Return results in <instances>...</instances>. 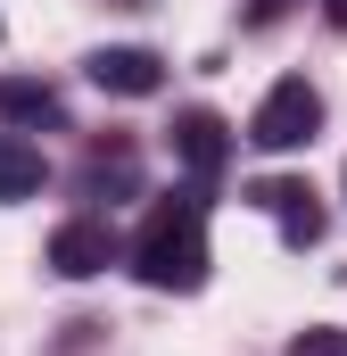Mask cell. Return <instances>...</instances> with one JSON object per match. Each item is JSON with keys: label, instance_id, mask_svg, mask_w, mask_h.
Masks as SVG:
<instances>
[{"label": "cell", "instance_id": "30bf717a", "mask_svg": "<svg viewBox=\"0 0 347 356\" xmlns=\"http://www.w3.org/2000/svg\"><path fill=\"white\" fill-rule=\"evenodd\" d=\"M289 356H347V323H306L289 340Z\"/></svg>", "mask_w": 347, "mask_h": 356}, {"label": "cell", "instance_id": "7c38bea8", "mask_svg": "<svg viewBox=\"0 0 347 356\" xmlns=\"http://www.w3.org/2000/svg\"><path fill=\"white\" fill-rule=\"evenodd\" d=\"M323 25H339V33H347V0H323Z\"/></svg>", "mask_w": 347, "mask_h": 356}, {"label": "cell", "instance_id": "277c9868", "mask_svg": "<svg viewBox=\"0 0 347 356\" xmlns=\"http://www.w3.org/2000/svg\"><path fill=\"white\" fill-rule=\"evenodd\" d=\"M174 166L190 182H215L232 166V124H223L215 108H182V116H174Z\"/></svg>", "mask_w": 347, "mask_h": 356}, {"label": "cell", "instance_id": "8fae6325", "mask_svg": "<svg viewBox=\"0 0 347 356\" xmlns=\"http://www.w3.org/2000/svg\"><path fill=\"white\" fill-rule=\"evenodd\" d=\"M281 8H289V0H257V8H248V25H273Z\"/></svg>", "mask_w": 347, "mask_h": 356}, {"label": "cell", "instance_id": "7a4b0ae2", "mask_svg": "<svg viewBox=\"0 0 347 356\" xmlns=\"http://www.w3.org/2000/svg\"><path fill=\"white\" fill-rule=\"evenodd\" d=\"M323 133V91L306 83V75H281V83L257 99V116H248V141L273 149V158H289V149H306Z\"/></svg>", "mask_w": 347, "mask_h": 356}, {"label": "cell", "instance_id": "52a82bcc", "mask_svg": "<svg viewBox=\"0 0 347 356\" xmlns=\"http://www.w3.org/2000/svg\"><path fill=\"white\" fill-rule=\"evenodd\" d=\"M0 116H8V124H25V133H42V124H58L67 108H58V91L33 83V75H0Z\"/></svg>", "mask_w": 347, "mask_h": 356}, {"label": "cell", "instance_id": "6da1fadb", "mask_svg": "<svg viewBox=\"0 0 347 356\" xmlns=\"http://www.w3.org/2000/svg\"><path fill=\"white\" fill-rule=\"evenodd\" d=\"M133 273L149 290H198L207 282V199L182 191V199H158L141 241H133Z\"/></svg>", "mask_w": 347, "mask_h": 356}, {"label": "cell", "instance_id": "9c48e42d", "mask_svg": "<svg viewBox=\"0 0 347 356\" xmlns=\"http://www.w3.org/2000/svg\"><path fill=\"white\" fill-rule=\"evenodd\" d=\"M83 191H133V149H91Z\"/></svg>", "mask_w": 347, "mask_h": 356}, {"label": "cell", "instance_id": "5b68a950", "mask_svg": "<svg viewBox=\"0 0 347 356\" xmlns=\"http://www.w3.org/2000/svg\"><path fill=\"white\" fill-rule=\"evenodd\" d=\"M116 266V232L99 224V216H75V224H58L50 232V273H67V282H91V273Z\"/></svg>", "mask_w": 347, "mask_h": 356}, {"label": "cell", "instance_id": "ba28073f", "mask_svg": "<svg viewBox=\"0 0 347 356\" xmlns=\"http://www.w3.org/2000/svg\"><path fill=\"white\" fill-rule=\"evenodd\" d=\"M50 182V166H42V149L25 141V133H0V199L17 207V199H33Z\"/></svg>", "mask_w": 347, "mask_h": 356}, {"label": "cell", "instance_id": "3957f363", "mask_svg": "<svg viewBox=\"0 0 347 356\" xmlns=\"http://www.w3.org/2000/svg\"><path fill=\"white\" fill-rule=\"evenodd\" d=\"M248 207H264L273 224H281V241L289 249H314L323 241V191L298 175H273V182H248Z\"/></svg>", "mask_w": 347, "mask_h": 356}, {"label": "cell", "instance_id": "8992f818", "mask_svg": "<svg viewBox=\"0 0 347 356\" xmlns=\"http://www.w3.org/2000/svg\"><path fill=\"white\" fill-rule=\"evenodd\" d=\"M99 91H116V99H149V91L166 83V58L158 50H141V42H116V50H91V67H83Z\"/></svg>", "mask_w": 347, "mask_h": 356}]
</instances>
